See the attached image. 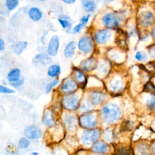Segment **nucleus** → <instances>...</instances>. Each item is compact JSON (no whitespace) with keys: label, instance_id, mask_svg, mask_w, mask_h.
Returning <instances> with one entry per match:
<instances>
[{"label":"nucleus","instance_id":"f257e3e1","mask_svg":"<svg viewBox=\"0 0 155 155\" xmlns=\"http://www.w3.org/2000/svg\"><path fill=\"white\" fill-rule=\"evenodd\" d=\"M101 117L107 124H112L118 120L122 115L120 108L115 104H108L101 109Z\"/></svg>","mask_w":155,"mask_h":155},{"label":"nucleus","instance_id":"f03ea898","mask_svg":"<svg viewBox=\"0 0 155 155\" xmlns=\"http://www.w3.org/2000/svg\"><path fill=\"white\" fill-rule=\"evenodd\" d=\"M101 132L97 129H88L84 131L81 136V140L84 145H93L99 137Z\"/></svg>","mask_w":155,"mask_h":155},{"label":"nucleus","instance_id":"7ed1b4c3","mask_svg":"<svg viewBox=\"0 0 155 155\" xmlns=\"http://www.w3.org/2000/svg\"><path fill=\"white\" fill-rule=\"evenodd\" d=\"M122 22V18L113 13H108L102 18V22L107 28H116Z\"/></svg>","mask_w":155,"mask_h":155},{"label":"nucleus","instance_id":"20e7f679","mask_svg":"<svg viewBox=\"0 0 155 155\" xmlns=\"http://www.w3.org/2000/svg\"><path fill=\"white\" fill-rule=\"evenodd\" d=\"M112 36V31L110 28L101 29L96 31L94 35V39L97 44L103 45L107 44Z\"/></svg>","mask_w":155,"mask_h":155},{"label":"nucleus","instance_id":"39448f33","mask_svg":"<svg viewBox=\"0 0 155 155\" xmlns=\"http://www.w3.org/2000/svg\"><path fill=\"white\" fill-rule=\"evenodd\" d=\"M93 40L89 36H82L78 43V49L84 54L90 53L93 49Z\"/></svg>","mask_w":155,"mask_h":155},{"label":"nucleus","instance_id":"423d86ee","mask_svg":"<svg viewBox=\"0 0 155 155\" xmlns=\"http://www.w3.org/2000/svg\"><path fill=\"white\" fill-rule=\"evenodd\" d=\"M80 125L86 129L94 128L97 125V119L94 115L91 114H82L79 119Z\"/></svg>","mask_w":155,"mask_h":155},{"label":"nucleus","instance_id":"0eeeda50","mask_svg":"<svg viewBox=\"0 0 155 155\" xmlns=\"http://www.w3.org/2000/svg\"><path fill=\"white\" fill-rule=\"evenodd\" d=\"M79 97L74 94L65 95L63 98V105L68 110H74L79 105Z\"/></svg>","mask_w":155,"mask_h":155},{"label":"nucleus","instance_id":"6e6552de","mask_svg":"<svg viewBox=\"0 0 155 155\" xmlns=\"http://www.w3.org/2000/svg\"><path fill=\"white\" fill-rule=\"evenodd\" d=\"M24 136L29 139H38L42 134L41 130L36 125H28L24 131Z\"/></svg>","mask_w":155,"mask_h":155},{"label":"nucleus","instance_id":"1a4fd4ad","mask_svg":"<svg viewBox=\"0 0 155 155\" xmlns=\"http://www.w3.org/2000/svg\"><path fill=\"white\" fill-rule=\"evenodd\" d=\"M59 48V39L58 35H53L50 39L47 52L50 56H54L57 54Z\"/></svg>","mask_w":155,"mask_h":155},{"label":"nucleus","instance_id":"9d476101","mask_svg":"<svg viewBox=\"0 0 155 155\" xmlns=\"http://www.w3.org/2000/svg\"><path fill=\"white\" fill-rule=\"evenodd\" d=\"M154 21V16L151 12L145 11L139 16V22L144 27H149L153 25Z\"/></svg>","mask_w":155,"mask_h":155},{"label":"nucleus","instance_id":"9b49d317","mask_svg":"<svg viewBox=\"0 0 155 155\" xmlns=\"http://www.w3.org/2000/svg\"><path fill=\"white\" fill-rule=\"evenodd\" d=\"M52 61V59L48 54L45 53H39L36 54L33 59V63L37 65H42L46 66L50 64Z\"/></svg>","mask_w":155,"mask_h":155},{"label":"nucleus","instance_id":"f8f14e48","mask_svg":"<svg viewBox=\"0 0 155 155\" xmlns=\"http://www.w3.org/2000/svg\"><path fill=\"white\" fill-rule=\"evenodd\" d=\"M64 123L68 131H73L76 130L78 125V120L73 114H68L64 117Z\"/></svg>","mask_w":155,"mask_h":155},{"label":"nucleus","instance_id":"ddd939ff","mask_svg":"<svg viewBox=\"0 0 155 155\" xmlns=\"http://www.w3.org/2000/svg\"><path fill=\"white\" fill-rule=\"evenodd\" d=\"M91 151L96 154H104L108 152L107 144L102 140H96L91 146Z\"/></svg>","mask_w":155,"mask_h":155},{"label":"nucleus","instance_id":"4468645a","mask_svg":"<svg viewBox=\"0 0 155 155\" xmlns=\"http://www.w3.org/2000/svg\"><path fill=\"white\" fill-rule=\"evenodd\" d=\"M105 94L98 91H92L89 95V102L93 105H99L105 101Z\"/></svg>","mask_w":155,"mask_h":155},{"label":"nucleus","instance_id":"2eb2a0df","mask_svg":"<svg viewBox=\"0 0 155 155\" xmlns=\"http://www.w3.org/2000/svg\"><path fill=\"white\" fill-rule=\"evenodd\" d=\"M77 83L71 79L65 80L60 87V90L64 93H70L76 90L77 88Z\"/></svg>","mask_w":155,"mask_h":155},{"label":"nucleus","instance_id":"dca6fc26","mask_svg":"<svg viewBox=\"0 0 155 155\" xmlns=\"http://www.w3.org/2000/svg\"><path fill=\"white\" fill-rule=\"evenodd\" d=\"M97 61L93 58H88L84 60L81 64V69L85 71H90L94 70L97 67Z\"/></svg>","mask_w":155,"mask_h":155},{"label":"nucleus","instance_id":"f3484780","mask_svg":"<svg viewBox=\"0 0 155 155\" xmlns=\"http://www.w3.org/2000/svg\"><path fill=\"white\" fill-rule=\"evenodd\" d=\"M76 48V43L74 41L69 42L65 46L64 50V54L65 58H71L75 53Z\"/></svg>","mask_w":155,"mask_h":155},{"label":"nucleus","instance_id":"a211bd4d","mask_svg":"<svg viewBox=\"0 0 155 155\" xmlns=\"http://www.w3.org/2000/svg\"><path fill=\"white\" fill-rule=\"evenodd\" d=\"M74 77L76 82L82 87H85L87 83V78L84 73L79 69L74 70Z\"/></svg>","mask_w":155,"mask_h":155},{"label":"nucleus","instance_id":"6ab92c4d","mask_svg":"<svg viewBox=\"0 0 155 155\" xmlns=\"http://www.w3.org/2000/svg\"><path fill=\"white\" fill-rule=\"evenodd\" d=\"M28 15L32 21H38L41 19L42 16V13L38 8L33 7L29 9Z\"/></svg>","mask_w":155,"mask_h":155},{"label":"nucleus","instance_id":"aec40b11","mask_svg":"<svg viewBox=\"0 0 155 155\" xmlns=\"http://www.w3.org/2000/svg\"><path fill=\"white\" fill-rule=\"evenodd\" d=\"M20 75H21V70L18 68H15L11 70L8 73L7 78V80L10 83H12L18 81L20 78Z\"/></svg>","mask_w":155,"mask_h":155},{"label":"nucleus","instance_id":"412c9836","mask_svg":"<svg viewBox=\"0 0 155 155\" xmlns=\"http://www.w3.org/2000/svg\"><path fill=\"white\" fill-rule=\"evenodd\" d=\"M43 122L48 127H51L54 125V121L50 110H47L45 111L43 115Z\"/></svg>","mask_w":155,"mask_h":155},{"label":"nucleus","instance_id":"4be33fe9","mask_svg":"<svg viewBox=\"0 0 155 155\" xmlns=\"http://www.w3.org/2000/svg\"><path fill=\"white\" fill-rule=\"evenodd\" d=\"M111 90L114 92H118L124 88V83L119 79H113L110 83Z\"/></svg>","mask_w":155,"mask_h":155},{"label":"nucleus","instance_id":"5701e85b","mask_svg":"<svg viewBox=\"0 0 155 155\" xmlns=\"http://www.w3.org/2000/svg\"><path fill=\"white\" fill-rule=\"evenodd\" d=\"M28 42L26 41H19L16 42L13 47L14 53L17 55L21 54L23 52V51L26 48Z\"/></svg>","mask_w":155,"mask_h":155},{"label":"nucleus","instance_id":"b1692460","mask_svg":"<svg viewBox=\"0 0 155 155\" xmlns=\"http://www.w3.org/2000/svg\"><path fill=\"white\" fill-rule=\"evenodd\" d=\"M61 72V67L59 65L53 64L50 65L47 70V74L51 78H54Z\"/></svg>","mask_w":155,"mask_h":155},{"label":"nucleus","instance_id":"393cba45","mask_svg":"<svg viewBox=\"0 0 155 155\" xmlns=\"http://www.w3.org/2000/svg\"><path fill=\"white\" fill-rule=\"evenodd\" d=\"M68 17L66 16H62L61 18H58V22L60 24L61 26L63 28H67L70 30L71 28V22L70 21V19H68Z\"/></svg>","mask_w":155,"mask_h":155},{"label":"nucleus","instance_id":"a878e982","mask_svg":"<svg viewBox=\"0 0 155 155\" xmlns=\"http://www.w3.org/2000/svg\"><path fill=\"white\" fill-rule=\"evenodd\" d=\"M82 7L84 10L87 12H93L96 8V5L94 1L83 2Z\"/></svg>","mask_w":155,"mask_h":155},{"label":"nucleus","instance_id":"bb28decb","mask_svg":"<svg viewBox=\"0 0 155 155\" xmlns=\"http://www.w3.org/2000/svg\"><path fill=\"white\" fill-rule=\"evenodd\" d=\"M18 4V0H5V6L9 11H12L16 8Z\"/></svg>","mask_w":155,"mask_h":155},{"label":"nucleus","instance_id":"cd10ccee","mask_svg":"<svg viewBox=\"0 0 155 155\" xmlns=\"http://www.w3.org/2000/svg\"><path fill=\"white\" fill-rule=\"evenodd\" d=\"M30 145V141L27 137H22L18 142V147L20 149H25Z\"/></svg>","mask_w":155,"mask_h":155},{"label":"nucleus","instance_id":"c85d7f7f","mask_svg":"<svg viewBox=\"0 0 155 155\" xmlns=\"http://www.w3.org/2000/svg\"><path fill=\"white\" fill-rule=\"evenodd\" d=\"M59 79H55L53 80L51 82H50V83H48V84L46 85L45 88L46 94H48V93L51 91V89L53 88V87H55V86L59 83Z\"/></svg>","mask_w":155,"mask_h":155},{"label":"nucleus","instance_id":"c756f323","mask_svg":"<svg viewBox=\"0 0 155 155\" xmlns=\"http://www.w3.org/2000/svg\"><path fill=\"white\" fill-rule=\"evenodd\" d=\"M147 106L150 110L155 109V96L149 97L147 101Z\"/></svg>","mask_w":155,"mask_h":155},{"label":"nucleus","instance_id":"7c9ffc66","mask_svg":"<svg viewBox=\"0 0 155 155\" xmlns=\"http://www.w3.org/2000/svg\"><path fill=\"white\" fill-rule=\"evenodd\" d=\"M135 58L139 61H145L147 59V55L142 51H137L135 55Z\"/></svg>","mask_w":155,"mask_h":155},{"label":"nucleus","instance_id":"2f4dec72","mask_svg":"<svg viewBox=\"0 0 155 155\" xmlns=\"http://www.w3.org/2000/svg\"><path fill=\"white\" fill-rule=\"evenodd\" d=\"M108 65L106 63L100 64L98 67V71L101 74H105L108 71Z\"/></svg>","mask_w":155,"mask_h":155},{"label":"nucleus","instance_id":"473e14b6","mask_svg":"<svg viewBox=\"0 0 155 155\" xmlns=\"http://www.w3.org/2000/svg\"><path fill=\"white\" fill-rule=\"evenodd\" d=\"M130 154L129 150L126 147L119 148L116 152V155H130Z\"/></svg>","mask_w":155,"mask_h":155},{"label":"nucleus","instance_id":"72a5a7b5","mask_svg":"<svg viewBox=\"0 0 155 155\" xmlns=\"http://www.w3.org/2000/svg\"><path fill=\"white\" fill-rule=\"evenodd\" d=\"M145 90L147 92L150 93L153 95L155 96V86L152 83H148L145 87Z\"/></svg>","mask_w":155,"mask_h":155},{"label":"nucleus","instance_id":"f704fd0d","mask_svg":"<svg viewBox=\"0 0 155 155\" xmlns=\"http://www.w3.org/2000/svg\"><path fill=\"white\" fill-rule=\"evenodd\" d=\"M24 79L23 78H20L18 81L14 82H12L10 83V85L15 87V88H16V87H19L20 86H21L23 84H24Z\"/></svg>","mask_w":155,"mask_h":155},{"label":"nucleus","instance_id":"c9c22d12","mask_svg":"<svg viewBox=\"0 0 155 155\" xmlns=\"http://www.w3.org/2000/svg\"><path fill=\"white\" fill-rule=\"evenodd\" d=\"M0 92L2 93L10 94V93H13L15 91L13 90L8 88L7 87H4L2 85H0Z\"/></svg>","mask_w":155,"mask_h":155},{"label":"nucleus","instance_id":"e433bc0d","mask_svg":"<svg viewBox=\"0 0 155 155\" xmlns=\"http://www.w3.org/2000/svg\"><path fill=\"white\" fill-rule=\"evenodd\" d=\"M90 104L91 103H88V102H84L83 103L80 108V110L82 111V112H87L89 111L90 109Z\"/></svg>","mask_w":155,"mask_h":155},{"label":"nucleus","instance_id":"4c0bfd02","mask_svg":"<svg viewBox=\"0 0 155 155\" xmlns=\"http://www.w3.org/2000/svg\"><path fill=\"white\" fill-rule=\"evenodd\" d=\"M90 16H91L90 15H87L83 16L80 20V23H81L84 26H85L88 24Z\"/></svg>","mask_w":155,"mask_h":155},{"label":"nucleus","instance_id":"58836bf2","mask_svg":"<svg viewBox=\"0 0 155 155\" xmlns=\"http://www.w3.org/2000/svg\"><path fill=\"white\" fill-rule=\"evenodd\" d=\"M104 137L105 139V140L108 141H110L112 139V132L111 130H106L104 134Z\"/></svg>","mask_w":155,"mask_h":155},{"label":"nucleus","instance_id":"ea45409f","mask_svg":"<svg viewBox=\"0 0 155 155\" xmlns=\"http://www.w3.org/2000/svg\"><path fill=\"white\" fill-rule=\"evenodd\" d=\"M84 27V26L81 23H79L78 24L76 25L74 27V28H73V33H79V32L81 31V30Z\"/></svg>","mask_w":155,"mask_h":155},{"label":"nucleus","instance_id":"a19ab883","mask_svg":"<svg viewBox=\"0 0 155 155\" xmlns=\"http://www.w3.org/2000/svg\"><path fill=\"white\" fill-rule=\"evenodd\" d=\"M5 48V42L2 39H0V50L2 51Z\"/></svg>","mask_w":155,"mask_h":155},{"label":"nucleus","instance_id":"79ce46f5","mask_svg":"<svg viewBox=\"0 0 155 155\" xmlns=\"http://www.w3.org/2000/svg\"><path fill=\"white\" fill-rule=\"evenodd\" d=\"M64 2L68 4H72L75 2L76 0H62Z\"/></svg>","mask_w":155,"mask_h":155},{"label":"nucleus","instance_id":"37998d69","mask_svg":"<svg viewBox=\"0 0 155 155\" xmlns=\"http://www.w3.org/2000/svg\"><path fill=\"white\" fill-rule=\"evenodd\" d=\"M150 54L151 55V56L155 58V48H152V50L150 51Z\"/></svg>","mask_w":155,"mask_h":155},{"label":"nucleus","instance_id":"c03bdc74","mask_svg":"<svg viewBox=\"0 0 155 155\" xmlns=\"http://www.w3.org/2000/svg\"><path fill=\"white\" fill-rule=\"evenodd\" d=\"M152 36L154 38H155V27L153 28V30H152Z\"/></svg>","mask_w":155,"mask_h":155},{"label":"nucleus","instance_id":"a18cd8bd","mask_svg":"<svg viewBox=\"0 0 155 155\" xmlns=\"http://www.w3.org/2000/svg\"><path fill=\"white\" fill-rule=\"evenodd\" d=\"M94 1V0H81V1L83 3L85 2H87V1Z\"/></svg>","mask_w":155,"mask_h":155},{"label":"nucleus","instance_id":"49530a36","mask_svg":"<svg viewBox=\"0 0 155 155\" xmlns=\"http://www.w3.org/2000/svg\"><path fill=\"white\" fill-rule=\"evenodd\" d=\"M31 155H38V153L37 152H32L31 153Z\"/></svg>","mask_w":155,"mask_h":155},{"label":"nucleus","instance_id":"de8ad7c7","mask_svg":"<svg viewBox=\"0 0 155 155\" xmlns=\"http://www.w3.org/2000/svg\"><path fill=\"white\" fill-rule=\"evenodd\" d=\"M153 151H154V153H155V143H154V145H153Z\"/></svg>","mask_w":155,"mask_h":155},{"label":"nucleus","instance_id":"09e8293b","mask_svg":"<svg viewBox=\"0 0 155 155\" xmlns=\"http://www.w3.org/2000/svg\"><path fill=\"white\" fill-rule=\"evenodd\" d=\"M39 1H45V0H39Z\"/></svg>","mask_w":155,"mask_h":155}]
</instances>
